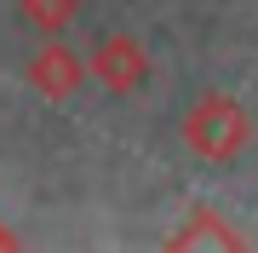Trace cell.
Segmentation results:
<instances>
[{"instance_id":"3957f363","label":"cell","mask_w":258,"mask_h":253,"mask_svg":"<svg viewBox=\"0 0 258 253\" xmlns=\"http://www.w3.org/2000/svg\"><path fill=\"white\" fill-rule=\"evenodd\" d=\"M23 75H29V86H35L46 104H63V98H75L86 81H92V64H86L81 52H69L63 40L52 35L46 46H40V52L23 64Z\"/></svg>"},{"instance_id":"6da1fadb","label":"cell","mask_w":258,"mask_h":253,"mask_svg":"<svg viewBox=\"0 0 258 253\" xmlns=\"http://www.w3.org/2000/svg\"><path fill=\"white\" fill-rule=\"evenodd\" d=\"M178 132H184V144H189L201 161H235V156L252 144V115L241 110L230 92H201V98L184 110Z\"/></svg>"},{"instance_id":"277c9868","label":"cell","mask_w":258,"mask_h":253,"mask_svg":"<svg viewBox=\"0 0 258 253\" xmlns=\"http://www.w3.org/2000/svg\"><path fill=\"white\" fill-rule=\"evenodd\" d=\"M166 247H178V253H195V247L230 253V247H247V236H241L230 219L218 213V207H189V213H184V225L166 236Z\"/></svg>"},{"instance_id":"5b68a950","label":"cell","mask_w":258,"mask_h":253,"mask_svg":"<svg viewBox=\"0 0 258 253\" xmlns=\"http://www.w3.org/2000/svg\"><path fill=\"white\" fill-rule=\"evenodd\" d=\"M75 18H81V0H18V23H23V29H35L40 40L63 35Z\"/></svg>"},{"instance_id":"7a4b0ae2","label":"cell","mask_w":258,"mask_h":253,"mask_svg":"<svg viewBox=\"0 0 258 253\" xmlns=\"http://www.w3.org/2000/svg\"><path fill=\"white\" fill-rule=\"evenodd\" d=\"M92 81L103 86V92H115V98H126V92H138V86L149 81V52H144V40L138 35H126V29H109V35H98V46H92Z\"/></svg>"},{"instance_id":"8992f818","label":"cell","mask_w":258,"mask_h":253,"mask_svg":"<svg viewBox=\"0 0 258 253\" xmlns=\"http://www.w3.org/2000/svg\"><path fill=\"white\" fill-rule=\"evenodd\" d=\"M0 247H18V236H12L6 225H0Z\"/></svg>"}]
</instances>
